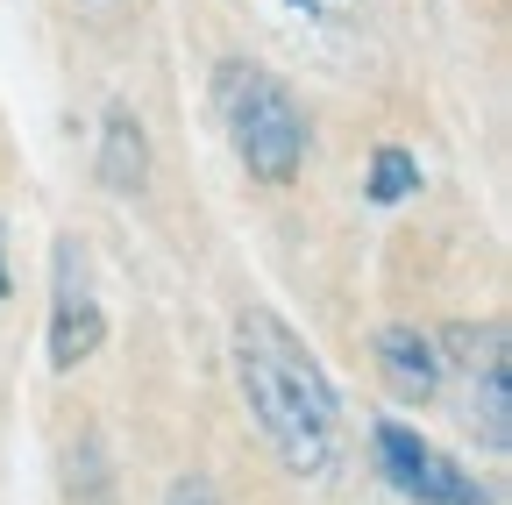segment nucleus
Segmentation results:
<instances>
[{"label":"nucleus","mask_w":512,"mask_h":505,"mask_svg":"<svg viewBox=\"0 0 512 505\" xmlns=\"http://www.w3.org/2000/svg\"><path fill=\"white\" fill-rule=\"evenodd\" d=\"M235 370L249 413L264 420L271 449L299 470V477H328L342 456V399L328 385V370L313 363V349L278 321V313L249 306L235 328Z\"/></svg>","instance_id":"nucleus-1"},{"label":"nucleus","mask_w":512,"mask_h":505,"mask_svg":"<svg viewBox=\"0 0 512 505\" xmlns=\"http://www.w3.org/2000/svg\"><path fill=\"white\" fill-rule=\"evenodd\" d=\"M221 121L235 136V157L249 164V178L264 185H285L306 157V114L292 107V93L271 79V72H249V65H228L221 72Z\"/></svg>","instance_id":"nucleus-2"},{"label":"nucleus","mask_w":512,"mask_h":505,"mask_svg":"<svg viewBox=\"0 0 512 505\" xmlns=\"http://www.w3.org/2000/svg\"><path fill=\"white\" fill-rule=\"evenodd\" d=\"M370 456H377V477L399 498H413V505H491V491L406 420H377L370 427Z\"/></svg>","instance_id":"nucleus-3"},{"label":"nucleus","mask_w":512,"mask_h":505,"mask_svg":"<svg viewBox=\"0 0 512 505\" xmlns=\"http://www.w3.org/2000/svg\"><path fill=\"white\" fill-rule=\"evenodd\" d=\"M107 321L93 306V285H86V257L72 235H57V306H50V370H79L93 349H100Z\"/></svg>","instance_id":"nucleus-4"},{"label":"nucleus","mask_w":512,"mask_h":505,"mask_svg":"<svg viewBox=\"0 0 512 505\" xmlns=\"http://www.w3.org/2000/svg\"><path fill=\"white\" fill-rule=\"evenodd\" d=\"M377 370H384V385H392L406 406H427V399L441 392V377H448L441 342H434V335H420L413 321L377 328Z\"/></svg>","instance_id":"nucleus-5"},{"label":"nucleus","mask_w":512,"mask_h":505,"mask_svg":"<svg viewBox=\"0 0 512 505\" xmlns=\"http://www.w3.org/2000/svg\"><path fill=\"white\" fill-rule=\"evenodd\" d=\"M100 178L114 185V193H143V178H150V143H143V121L114 107L107 114V136H100Z\"/></svg>","instance_id":"nucleus-6"},{"label":"nucleus","mask_w":512,"mask_h":505,"mask_svg":"<svg viewBox=\"0 0 512 505\" xmlns=\"http://www.w3.org/2000/svg\"><path fill=\"white\" fill-rule=\"evenodd\" d=\"M363 193H370L377 207L413 200V193H420V157L399 150V143H377V150H370V185H363Z\"/></svg>","instance_id":"nucleus-7"},{"label":"nucleus","mask_w":512,"mask_h":505,"mask_svg":"<svg viewBox=\"0 0 512 505\" xmlns=\"http://www.w3.org/2000/svg\"><path fill=\"white\" fill-rule=\"evenodd\" d=\"M505 385H512V370H505V349H498V356L484 363L477 399H470V413H477V427H484L491 449H505V441H512V399H505Z\"/></svg>","instance_id":"nucleus-8"},{"label":"nucleus","mask_w":512,"mask_h":505,"mask_svg":"<svg viewBox=\"0 0 512 505\" xmlns=\"http://www.w3.org/2000/svg\"><path fill=\"white\" fill-rule=\"evenodd\" d=\"M164 505H221V498H214V484H207V477H178Z\"/></svg>","instance_id":"nucleus-9"},{"label":"nucleus","mask_w":512,"mask_h":505,"mask_svg":"<svg viewBox=\"0 0 512 505\" xmlns=\"http://www.w3.org/2000/svg\"><path fill=\"white\" fill-rule=\"evenodd\" d=\"M0 299H8V264H0Z\"/></svg>","instance_id":"nucleus-10"}]
</instances>
